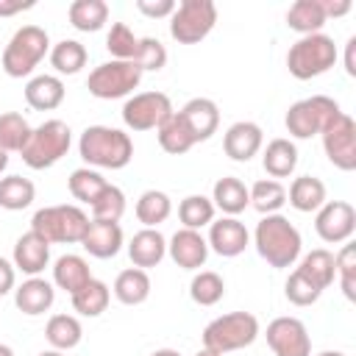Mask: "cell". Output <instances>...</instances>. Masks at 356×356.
<instances>
[{"label": "cell", "mask_w": 356, "mask_h": 356, "mask_svg": "<svg viewBox=\"0 0 356 356\" xmlns=\"http://www.w3.org/2000/svg\"><path fill=\"white\" fill-rule=\"evenodd\" d=\"M261 167L275 181L278 178H289L295 172V167H298V147H295V142L284 139V136L270 139L264 153H261Z\"/></svg>", "instance_id": "25"}, {"label": "cell", "mask_w": 356, "mask_h": 356, "mask_svg": "<svg viewBox=\"0 0 356 356\" xmlns=\"http://www.w3.org/2000/svg\"><path fill=\"white\" fill-rule=\"evenodd\" d=\"M0 356H14V350H11L6 342H0Z\"/></svg>", "instance_id": "55"}, {"label": "cell", "mask_w": 356, "mask_h": 356, "mask_svg": "<svg viewBox=\"0 0 356 356\" xmlns=\"http://www.w3.org/2000/svg\"><path fill=\"white\" fill-rule=\"evenodd\" d=\"M92 220L103 222H120L125 214V192L114 184H106V189L92 200Z\"/></svg>", "instance_id": "43"}, {"label": "cell", "mask_w": 356, "mask_h": 356, "mask_svg": "<svg viewBox=\"0 0 356 356\" xmlns=\"http://www.w3.org/2000/svg\"><path fill=\"white\" fill-rule=\"evenodd\" d=\"M284 295H286V300L292 303V306H312V303H317L320 300V289L295 267L292 273H289V278H286V284H284Z\"/></svg>", "instance_id": "47"}, {"label": "cell", "mask_w": 356, "mask_h": 356, "mask_svg": "<svg viewBox=\"0 0 356 356\" xmlns=\"http://www.w3.org/2000/svg\"><path fill=\"white\" fill-rule=\"evenodd\" d=\"M298 270L323 292V289H328L331 284H334V278H337V267H334V253L331 250H325V248H314V250H309L303 259H300V264H298Z\"/></svg>", "instance_id": "34"}, {"label": "cell", "mask_w": 356, "mask_h": 356, "mask_svg": "<svg viewBox=\"0 0 356 356\" xmlns=\"http://www.w3.org/2000/svg\"><path fill=\"white\" fill-rule=\"evenodd\" d=\"M11 264H14V270H19V273H25L28 278H33V275H39V273L50 264V245H47L39 234L28 231V234H22V236L14 242Z\"/></svg>", "instance_id": "19"}, {"label": "cell", "mask_w": 356, "mask_h": 356, "mask_svg": "<svg viewBox=\"0 0 356 356\" xmlns=\"http://www.w3.org/2000/svg\"><path fill=\"white\" fill-rule=\"evenodd\" d=\"M28 8H33V0H0V17H14Z\"/></svg>", "instance_id": "51"}, {"label": "cell", "mask_w": 356, "mask_h": 356, "mask_svg": "<svg viewBox=\"0 0 356 356\" xmlns=\"http://www.w3.org/2000/svg\"><path fill=\"white\" fill-rule=\"evenodd\" d=\"M89 228V214L75 203L44 206L31 217V231L39 234L47 245H75L83 239Z\"/></svg>", "instance_id": "3"}, {"label": "cell", "mask_w": 356, "mask_h": 356, "mask_svg": "<svg viewBox=\"0 0 356 356\" xmlns=\"http://www.w3.org/2000/svg\"><path fill=\"white\" fill-rule=\"evenodd\" d=\"M250 206L264 217V214H281V206L286 203V186L275 178H259L248 189Z\"/></svg>", "instance_id": "35"}, {"label": "cell", "mask_w": 356, "mask_h": 356, "mask_svg": "<svg viewBox=\"0 0 356 356\" xmlns=\"http://www.w3.org/2000/svg\"><path fill=\"white\" fill-rule=\"evenodd\" d=\"M122 228L120 222H103V220H89V228L81 239L83 250L95 259H114L122 250Z\"/></svg>", "instance_id": "20"}, {"label": "cell", "mask_w": 356, "mask_h": 356, "mask_svg": "<svg viewBox=\"0 0 356 356\" xmlns=\"http://www.w3.org/2000/svg\"><path fill=\"white\" fill-rule=\"evenodd\" d=\"M78 153L92 170H122L134 159V139L111 125H89L78 139Z\"/></svg>", "instance_id": "2"}, {"label": "cell", "mask_w": 356, "mask_h": 356, "mask_svg": "<svg viewBox=\"0 0 356 356\" xmlns=\"http://www.w3.org/2000/svg\"><path fill=\"white\" fill-rule=\"evenodd\" d=\"M156 139H159V147H161L164 153H170V156H184L186 150L195 147V139H192V134L186 131V125H184V120L178 117V111L156 131Z\"/></svg>", "instance_id": "40"}, {"label": "cell", "mask_w": 356, "mask_h": 356, "mask_svg": "<svg viewBox=\"0 0 356 356\" xmlns=\"http://www.w3.org/2000/svg\"><path fill=\"white\" fill-rule=\"evenodd\" d=\"M334 267H337L342 295L348 300H356V245L353 242H345L339 248V253L334 256Z\"/></svg>", "instance_id": "45"}, {"label": "cell", "mask_w": 356, "mask_h": 356, "mask_svg": "<svg viewBox=\"0 0 356 356\" xmlns=\"http://www.w3.org/2000/svg\"><path fill=\"white\" fill-rule=\"evenodd\" d=\"M44 339L50 342L53 350H72L83 339V325L75 314H53L44 325Z\"/></svg>", "instance_id": "29"}, {"label": "cell", "mask_w": 356, "mask_h": 356, "mask_svg": "<svg viewBox=\"0 0 356 356\" xmlns=\"http://www.w3.org/2000/svg\"><path fill=\"white\" fill-rule=\"evenodd\" d=\"M14 286H17V270H14V264L8 259L0 256V298L14 292Z\"/></svg>", "instance_id": "49"}, {"label": "cell", "mask_w": 356, "mask_h": 356, "mask_svg": "<svg viewBox=\"0 0 356 356\" xmlns=\"http://www.w3.org/2000/svg\"><path fill=\"white\" fill-rule=\"evenodd\" d=\"M92 281V270H89V261L78 253H64L53 261V286L64 289L67 295L78 292L83 284Z\"/></svg>", "instance_id": "24"}, {"label": "cell", "mask_w": 356, "mask_h": 356, "mask_svg": "<svg viewBox=\"0 0 356 356\" xmlns=\"http://www.w3.org/2000/svg\"><path fill=\"white\" fill-rule=\"evenodd\" d=\"M70 300H72V312H78L81 317H100V314L108 309L111 289H108V284L92 278V281L83 284L78 292H72Z\"/></svg>", "instance_id": "32"}, {"label": "cell", "mask_w": 356, "mask_h": 356, "mask_svg": "<svg viewBox=\"0 0 356 356\" xmlns=\"http://www.w3.org/2000/svg\"><path fill=\"white\" fill-rule=\"evenodd\" d=\"M206 245L217 256L234 259V256L245 253V248L250 245V234H248V228H245L242 220H236V217H220V220H211Z\"/></svg>", "instance_id": "15"}, {"label": "cell", "mask_w": 356, "mask_h": 356, "mask_svg": "<svg viewBox=\"0 0 356 356\" xmlns=\"http://www.w3.org/2000/svg\"><path fill=\"white\" fill-rule=\"evenodd\" d=\"M195 356H217V353H209V350H197Z\"/></svg>", "instance_id": "58"}, {"label": "cell", "mask_w": 356, "mask_h": 356, "mask_svg": "<svg viewBox=\"0 0 356 356\" xmlns=\"http://www.w3.org/2000/svg\"><path fill=\"white\" fill-rule=\"evenodd\" d=\"M70 25L81 33H95L108 22V3L106 0H72L67 8Z\"/></svg>", "instance_id": "30"}, {"label": "cell", "mask_w": 356, "mask_h": 356, "mask_svg": "<svg viewBox=\"0 0 356 356\" xmlns=\"http://www.w3.org/2000/svg\"><path fill=\"white\" fill-rule=\"evenodd\" d=\"M256 253L275 270H286L300 259L303 236L284 214H264L253 231Z\"/></svg>", "instance_id": "1"}, {"label": "cell", "mask_w": 356, "mask_h": 356, "mask_svg": "<svg viewBox=\"0 0 356 356\" xmlns=\"http://www.w3.org/2000/svg\"><path fill=\"white\" fill-rule=\"evenodd\" d=\"M142 70L134 61H103L97 64L89 78H86V89L92 97L97 100H117V97H131L134 89L142 83Z\"/></svg>", "instance_id": "9"}, {"label": "cell", "mask_w": 356, "mask_h": 356, "mask_svg": "<svg viewBox=\"0 0 356 356\" xmlns=\"http://www.w3.org/2000/svg\"><path fill=\"white\" fill-rule=\"evenodd\" d=\"M314 231L328 245L350 242V236L356 231V209L348 200H325L314 211Z\"/></svg>", "instance_id": "13"}, {"label": "cell", "mask_w": 356, "mask_h": 356, "mask_svg": "<svg viewBox=\"0 0 356 356\" xmlns=\"http://www.w3.org/2000/svg\"><path fill=\"white\" fill-rule=\"evenodd\" d=\"M264 145V134L256 122L250 120H239L234 125H228L225 136H222V150L231 161H250Z\"/></svg>", "instance_id": "18"}, {"label": "cell", "mask_w": 356, "mask_h": 356, "mask_svg": "<svg viewBox=\"0 0 356 356\" xmlns=\"http://www.w3.org/2000/svg\"><path fill=\"white\" fill-rule=\"evenodd\" d=\"M134 64L142 72H159L167 64V47L156 36H139V47H136Z\"/></svg>", "instance_id": "46"}, {"label": "cell", "mask_w": 356, "mask_h": 356, "mask_svg": "<svg viewBox=\"0 0 356 356\" xmlns=\"http://www.w3.org/2000/svg\"><path fill=\"white\" fill-rule=\"evenodd\" d=\"M64 81L58 75H33L25 83V103L36 111H53L64 103Z\"/></svg>", "instance_id": "23"}, {"label": "cell", "mask_w": 356, "mask_h": 356, "mask_svg": "<svg viewBox=\"0 0 356 356\" xmlns=\"http://www.w3.org/2000/svg\"><path fill=\"white\" fill-rule=\"evenodd\" d=\"M139 47V36L125 25V22H114L106 33V50L111 53V58L117 61H134Z\"/></svg>", "instance_id": "44"}, {"label": "cell", "mask_w": 356, "mask_h": 356, "mask_svg": "<svg viewBox=\"0 0 356 356\" xmlns=\"http://www.w3.org/2000/svg\"><path fill=\"white\" fill-rule=\"evenodd\" d=\"M175 6L178 3H172V0H136V11L139 14H145V17H150V19H161V17H172V11H175Z\"/></svg>", "instance_id": "48"}, {"label": "cell", "mask_w": 356, "mask_h": 356, "mask_svg": "<svg viewBox=\"0 0 356 356\" xmlns=\"http://www.w3.org/2000/svg\"><path fill=\"white\" fill-rule=\"evenodd\" d=\"M345 72L353 78L356 75V36L345 42Z\"/></svg>", "instance_id": "52"}, {"label": "cell", "mask_w": 356, "mask_h": 356, "mask_svg": "<svg viewBox=\"0 0 356 356\" xmlns=\"http://www.w3.org/2000/svg\"><path fill=\"white\" fill-rule=\"evenodd\" d=\"M6 167H8V153H6L3 147H0V172H3Z\"/></svg>", "instance_id": "54"}, {"label": "cell", "mask_w": 356, "mask_h": 356, "mask_svg": "<svg viewBox=\"0 0 356 356\" xmlns=\"http://www.w3.org/2000/svg\"><path fill=\"white\" fill-rule=\"evenodd\" d=\"M150 356H181L175 348H159V350H153Z\"/></svg>", "instance_id": "53"}, {"label": "cell", "mask_w": 356, "mask_h": 356, "mask_svg": "<svg viewBox=\"0 0 356 356\" xmlns=\"http://www.w3.org/2000/svg\"><path fill=\"white\" fill-rule=\"evenodd\" d=\"M214 214H217V209H214L211 197H206V195H186L178 203V220L184 228H192V231L211 225Z\"/></svg>", "instance_id": "38"}, {"label": "cell", "mask_w": 356, "mask_h": 356, "mask_svg": "<svg viewBox=\"0 0 356 356\" xmlns=\"http://www.w3.org/2000/svg\"><path fill=\"white\" fill-rule=\"evenodd\" d=\"M217 25V6L211 0H184L170 17V36L178 44L203 42Z\"/></svg>", "instance_id": "10"}, {"label": "cell", "mask_w": 356, "mask_h": 356, "mask_svg": "<svg viewBox=\"0 0 356 356\" xmlns=\"http://www.w3.org/2000/svg\"><path fill=\"white\" fill-rule=\"evenodd\" d=\"M106 184H108V181H106L97 170H92V167H78V170H72L70 178H67L70 195H72L75 200L86 203V206H92V200L106 189Z\"/></svg>", "instance_id": "41"}, {"label": "cell", "mask_w": 356, "mask_h": 356, "mask_svg": "<svg viewBox=\"0 0 356 356\" xmlns=\"http://www.w3.org/2000/svg\"><path fill=\"white\" fill-rule=\"evenodd\" d=\"M136 220L145 225V228H159L170 214H172V200L167 192L161 189H147L139 195L136 200Z\"/></svg>", "instance_id": "36"}, {"label": "cell", "mask_w": 356, "mask_h": 356, "mask_svg": "<svg viewBox=\"0 0 356 356\" xmlns=\"http://www.w3.org/2000/svg\"><path fill=\"white\" fill-rule=\"evenodd\" d=\"M150 289H153L150 275H147V270H139V267L122 270V273L114 278V286H111L114 298H117L122 306H139V303H145V300L150 298Z\"/></svg>", "instance_id": "27"}, {"label": "cell", "mask_w": 356, "mask_h": 356, "mask_svg": "<svg viewBox=\"0 0 356 356\" xmlns=\"http://www.w3.org/2000/svg\"><path fill=\"white\" fill-rule=\"evenodd\" d=\"M325 11H323V3L320 0H295L286 11V25L300 33V36H309V33H323V25H325Z\"/></svg>", "instance_id": "31"}, {"label": "cell", "mask_w": 356, "mask_h": 356, "mask_svg": "<svg viewBox=\"0 0 356 356\" xmlns=\"http://www.w3.org/2000/svg\"><path fill=\"white\" fill-rule=\"evenodd\" d=\"M14 303L22 314L39 317V314L50 312V306L56 303V286H53V281L33 275V278L22 281L19 286H14Z\"/></svg>", "instance_id": "22"}, {"label": "cell", "mask_w": 356, "mask_h": 356, "mask_svg": "<svg viewBox=\"0 0 356 356\" xmlns=\"http://www.w3.org/2000/svg\"><path fill=\"white\" fill-rule=\"evenodd\" d=\"M36 197V186L31 178L22 175H6L0 178V209L6 211H22L33 203Z\"/></svg>", "instance_id": "37"}, {"label": "cell", "mask_w": 356, "mask_h": 356, "mask_svg": "<svg viewBox=\"0 0 356 356\" xmlns=\"http://www.w3.org/2000/svg\"><path fill=\"white\" fill-rule=\"evenodd\" d=\"M178 117L184 120V125L192 134L195 145L211 139L217 134V128H220V108H217V103L211 97H192V100H186L178 108Z\"/></svg>", "instance_id": "16"}, {"label": "cell", "mask_w": 356, "mask_h": 356, "mask_svg": "<svg viewBox=\"0 0 356 356\" xmlns=\"http://www.w3.org/2000/svg\"><path fill=\"white\" fill-rule=\"evenodd\" d=\"M39 356H67V353H64V350H53V348H50V350H42Z\"/></svg>", "instance_id": "56"}, {"label": "cell", "mask_w": 356, "mask_h": 356, "mask_svg": "<svg viewBox=\"0 0 356 356\" xmlns=\"http://www.w3.org/2000/svg\"><path fill=\"white\" fill-rule=\"evenodd\" d=\"M31 125L19 111H6L0 114V147L6 153H19L31 136Z\"/></svg>", "instance_id": "42"}, {"label": "cell", "mask_w": 356, "mask_h": 356, "mask_svg": "<svg viewBox=\"0 0 356 356\" xmlns=\"http://www.w3.org/2000/svg\"><path fill=\"white\" fill-rule=\"evenodd\" d=\"M225 295V281L214 270H197L189 281V298L197 306H217Z\"/></svg>", "instance_id": "39"}, {"label": "cell", "mask_w": 356, "mask_h": 356, "mask_svg": "<svg viewBox=\"0 0 356 356\" xmlns=\"http://www.w3.org/2000/svg\"><path fill=\"white\" fill-rule=\"evenodd\" d=\"M167 256L181 267V270H200L209 259V245H206V236L200 231H192V228H178L170 242H167Z\"/></svg>", "instance_id": "17"}, {"label": "cell", "mask_w": 356, "mask_h": 356, "mask_svg": "<svg viewBox=\"0 0 356 356\" xmlns=\"http://www.w3.org/2000/svg\"><path fill=\"white\" fill-rule=\"evenodd\" d=\"M317 356H345L342 350H323V353H317Z\"/></svg>", "instance_id": "57"}, {"label": "cell", "mask_w": 356, "mask_h": 356, "mask_svg": "<svg viewBox=\"0 0 356 356\" xmlns=\"http://www.w3.org/2000/svg\"><path fill=\"white\" fill-rule=\"evenodd\" d=\"M320 136H323V150H325L328 161L342 172H353L356 170V122H353V117L339 111L325 125V131Z\"/></svg>", "instance_id": "12"}, {"label": "cell", "mask_w": 356, "mask_h": 356, "mask_svg": "<svg viewBox=\"0 0 356 356\" xmlns=\"http://www.w3.org/2000/svg\"><path fill=\"white\" fill-rule=\"evenodd\" d=\"M175 114L170 95L164 92H139L131 95L122 106V122L131 131H159Z\"/></svg>", "instance_id": "11"}, {"label": "cell", "mask_w": 356, "mask_h": 356, "mask_svg": "<svg viewBox=\"0 0 356 356\" xmlns=\"http://www.w3.org/2000/svg\"><path fill=\"white\" fill-rule=\"evenodd\" d=\"M50 53V36L39 25H22L14 31L3 50V72L8 78H28Z\"/></svg>", "instance_id": "5"}, {"label": "cell", "mask_w": 356, "mask_h": 356, "mask_svg": "<svg viewBox=\"0 0 356 356\" xmlns=\"http://www.w3.org/2000/svg\"><path fill=\"white\" fill-rule=\"evenodd\" d=\"M47 58H50V67L58 75H78L86 67L89 53H86V47L78 39H61V42H56L50 47Z\"/></svg>", "instance_id": "33"}, {"label": "cell", "mask_w": 356, "mask_h": 356, "mask_svg": "<svg viewBox=\"0 0 356 356\" xmlns=\"http://www.w3.org/2000/svg\"><path fill=\"white\" fill-rule=\"evenodd\" d=\"M339 103L328 95H312V97H303V100H295L289 108H286V117H284V125L289 131L292 139H312L317 134L325 131V125L339 114Z\"/></svg>", "instance_id": "8"}, {"label": "cell", "mask_w": 356, "mask_h": 356, "mask_svg": "<svg viewBox=\"0 0 356 356\" xmlns=\"http://www.w3.org/2000/svg\"><path fill=\"white\" fill-rule=\"evenodd\" d=\"M267 345L275 356H312V337L303 320L298 317H275L270 320L267 331Z\"/></svg>", "instance_id": "14"}, {"label": "cell", "mask_w": 356, "mask_h": 356, "mask_svg": "<svg viewBox=\"0 0 356 356\" xmlns=\"http://www.w3.org/2000/svg\"><path fill=\"white\" fill-rule=\"evenodd\" d=\"M323 3V11H325V19H334V17H345L353 3L350 0H320Z\"/></svg>", "instance_id": "50"}, {"label": "cell", "mask_w": 356, "mask_h": 356, "mask_svg": "<svg viewBox=\"0 0 356 356\" xmlns=\"http://www.w3.org/2000/svg\"><path fill=\"white\" fill-rule=\"evenodd\" d=\"M259 337V317L250 312H228L214 317L203 328V350L225 356L231 350H242L253 345Z\"/></svg>", "instance_id": "4"}, {"label": "cell", "mask_w": 356, "mask_h": 356, "mask_svg": "<svg viewBox=\"0 0 356 356\" xmlns=\"http://www.w3.org/2000/svg\"><path fill=\"white\" fill-rule=\"evenodd\" d=\"M286 203L295 211L312 214L325 203V184L314 175H298V178H292V184L286 189Z\"/></svg>", "instance_id": "26"}, {"label": "cell", "mask_w": 356, "mask_h": 356, "mask_svg": "<svg viewBox=\"0 0 356 356\" xmlns=\"http://www.w3.org/2000/svg\"><path fill=\"white\" fill-rule=\"evenodd\" d=\"M339 53L331 36L325 33H309L300 36L289 50H286V70L298 81H312L325 75L337 64Z\"/></svg>", "instance_id": "6"}, {"label": "cell", "mask_w": 356, "mask_h": 356, "mask_svg": "<svg viewBox=\"0 0 356 356\" xmlns=\"http://www.w3.org/2000/svg\"><path fill=\"white\" fill-rule=\"evenodd\" d=\"M211 203H214V209H220L225 217H236V214H242V211L250 206L248 186H245L239 178L225 175V178H220V181L214 184V189H211Z\"/></svg>", "instance_id": "28"}, {"label": "cell", "mask_w": 356, "mask_h": 356, "mask_svg": "<svg viewBox=\"0 0 356 356\" xmlns=\"http://www.w3.org/2000/svg\"><path fill=\"white\" fill-rule=\"evenodd\" d=\"M128 256H131V264L139 267V270H150V267H159L167 256V239L159 228H142L131 236L128 242Z\"/></svg>", "instance_id": "21"}, {"label": "cell", "mask_w": 356, "mask_h": 356, "mask_svg": "<svg viewBox=\"0 0 356 356\" xmlns=\"http://www.w3.org/2000/svg\"><path fill=\"white\" fill-rule=\"evenodd\" d=\"M70 145H72L70 125L64 120H44L42 125L31 131L19 156L31 170H47L70 153Z\"/></svg>", "instance_id": "7"}]
</instances>
